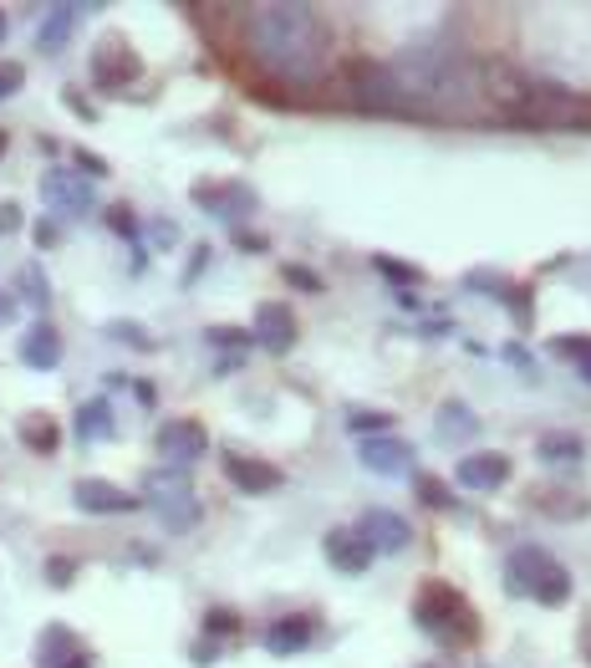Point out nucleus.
<instances>
[{
	"mask_svg": "<svg viewBox=\"0 0 591 668\" xmlns=\"http://www.w3.org/2000/svg\"><path fill=\"white\" fill-rule=\"evenodd\" d=\"M245 41L270 77L296 87L322 82L332 61V31L312 6H255L245 16Z\"/></svg>",
	"mask_w": 591,
	"mask_h": 668,
	"instance_id": "obj_1",
	"label": "nucleus"
},
{
	"mask_svg": "<svg viewBox=\"0 0 591 668\" xmlns=\"http://www.w3.org/2000/svg\"><path fill=\"white\" fill-rule=\"evenodd\" d=\"M398 87L408 92V102H429V108H459L470 98V67L464 57L449 47H413L408 57L393 67Z\"/></svg>",
	"mask_w": 591,
	"mask_h": 668,
	"instance_id": "obj_2",
	"label": "nucleus"
},
{
	"mask_svg": "<svg viewBox=\"0 0 591 668\" xmlns=\"http://www.w3.org/2000/svg\"><path fill=\"white\" fill-rule=\"evenodd\" d=\"M505 587L520 597H535L545 608H561L571 597V571L545 547H515L505 561Z\"/></svg>",
	"mask_w": 591,
	"mask_h": 668,
	"instance_id": "obj_3",
	"label": "nucleus"
},
{
	"mask_svg": "<svg viewBox=\"0 0 591 668\" xmlns=\"http://www.w3.org/2000/svg\"><path fill=\"white\" fill-rule=\"evenodd\" d=\"M144 505H154L158 511V521L169 525L174 536H184V531H194L199 525V495H194V480H189V470H154V474H144Z\"/></svg>",
	"mask_w": 591,
	"mask_h": 668,
	"instance_id": "obj_4",
	"label": "nucleus"
},
{
	"mask_svg": "<svg viewBox=\"0 0 591 668\" xmlns=\"http://www.w3.org/2000/svg\"><path fill=\"white\" fill-rule=\"evenodd\" d=\"M413 622H418L423 632H434L439 644H464L474 632V618H470V608H464V597L449 582L418 587V597H413Z\"/></svg>",
	"mask_w": 591,
	"mask_h": 668,
	"instance_id": "obj_5",
	"label": "nucleus"
},
{
	"mask_svg": "<svg viewBox=\"0 0 591 668\" xmlns=\"http://www.w3.org/2000/svg\"><path fill=\"white\" fill-rule=\"evenodd\" d=\"M347 87H352V98H357V108H363V112H393V118H408V112H413V102H408V92L398 87L393 67L357 61V67L347 72Z\"/></svg>",
	"mask_w": 591,
	"mask_h": 668,
	"instance_id": "obj_6",
	"label": "nucleus"
},
{
	"mask_svg": "<svg viewBox=\"0 0 591 668\" xmlns=\"http://www.w3.org/2000/svg\"><path fill=\"white\" fill-rule=\"evenodd\" d=\"M138 72H144V61L122 37H102L92 47V82L102 92H122L128 82H138Z\"/></svg>",
	"mask_w": 591,
	"mask_h": 668,
	"instance_id": "obj_7",
	"label": "nucleus"
},
{
	"mask_svg": "<svg viewBox=\"0 0 591 668\" xmlns=\"http://www.w3.org/2000/svg\"><path fill=\"white\" fill-rule=\"evenodd\" d=\"M41 199H47L57 215H67V219L92 215V205H97L92 184H87L82 174H72V169H47V174H41Z\"/></svg>",
	"mask_w": 591,
	"mask_h": 668,
	"instance_id": "obj_8",
	"label": "nucleus"
},
{
	"mask_svg": "<svg viewBox=\"0 0 591 668\" xmlns=\"http://www.w3.org/2000/svg\"><path fill=\"white\" fill-rule=\"evenodd\" d=\"M209 450V434L199 419H169V424L158 429V454L169 470H189L194 460H205Z\"/></svg>",
	"mask_w": 591,
	"mask_h": 668,
	"instance_id": "obj_9",
	"label": "nucleus"
},
{
	"mask_svg": "<svg viewBox=\"0 0 591 668\" xmlns=\"http://www.w3.org/2000/svg\"><path fill=\"white\" fill-rule=\"evenodd\" d=\"M194 205L205 209V215L215 219H229V225H240L245 215L255 209V195H250V184H215V179H199L194 184Z\"/></svg>",
	"mask_w": 591,
	"mask_h": 668,
	"instance_id": "obj_10",
	"label": "nucleus"
},
{
	"mask_svg": "<svg viewBox=\"0 0 591 668\" xmlns=\"http://www.w3.org/2000/svg\"><path fill=\"white\" fill-rule=\"evenodd\" d=\"M352 531L373 547V557H377V551H383V557H387V551H403L413 541V525L403 521L398 511H377V505H373V511H363V521L352 525Z\"/></svg>",
	"mask_w": 591,
	"mask_h": 668,
	"instance_id": "obj_11",
	"label": "nucleus"
},
{
	"mask_svg": "<svg viewBox=\"0 0 591 668\" xmlns=\"http://www.w3.org/2000/svg\"><path fill=\"white\" fill-rule=\"evenodd\" d=\"M72 505L77 511H87V515H128V511H138V495L118 490L112 480H77Z\"/></svg>",
	"mask_w": 591,
	"mask_h": 668,
	"instance_id": "obj_12",
	"label": "nucleus"
},
{
	"mask_svg": "<svg viewBox=\"0 0 591 668\" xmlns=\"http://www.w3.org/2000/svg\"><path fill=\"white\" fill-rule=\"evenodd\" d=\"M266 353L286 357L290 347H296V316H290V306L280 302H260V312H255V332H250Z\"/></svg>",
	"mask_w": 591,
	"mask_h": 668,
	"instance_id": "obj_13",
	"label": "nucleus"
},
{
	"mask_svg": "<svg viewBox=\"0 0 591 668\" xmlns=\"http://www.w3.org/2000/svg\"><path fill=\"white\" fill-rule=\"evenodd\" d=\"M484 82V98L495 102V108H510V112H525V98H531V77L505 67V61H490L480 72Z\"/></svg>",
	"mask_w": 591,
	"mask_h": 668,
	"instance_id": "obj_14",
	"label": "nucleus"
},
{
	"mask_svg": "<svg viewBox=\"0 0 591 668\" xmlns=\"http://www.w3.org/2000/svg\"><path fill=\"white\" fill-rule=\"evenodd\" d=\"M225 474L240 495H270V490H280V480H286L276 464L250 460V454H225Z\"/></svg>",
	"mask_w": 591,
	"mask_h": 668,
	"instance_id": "obj_15",
	"label": "nucleus"
},
{
	"mask_svg": "<svg viewBox=\"0 0 591 668\" xmlns=\"http://www.w3.org/2000/svg\"><path fill=\"white\" fill-rule=\"evenodd\" d=\"M454 480L464 490H474V495H490V490H500L510 480V460L505 454H464L454 464Z\"/></svg>",
	"mask_w": 591,
	"mask_h": 668,
	"instance_id": "obj_16",
	"label": "nucleus"
},
{
	"mask_svg": "<svg viewBox=\"0 0 591 668\" xmlns=\"http://www.w3.org/2000/svg\"><path fill=\"white\" fill-rule=\"evenodd\" d=\"M322 551H326V561H332L342 577H363V571L373 567V547H367L352 525H347V531H342V525H337V531H326Z\"/></svg>",
	"mask_w": 591,
	"mask_h": 668,
	"instance_id": "obj_17",
	"label": "nucleus"
},
{
	"mask_svg": "<svg viewBox=\"0 0 591 668\" xmlns=\"http://www.w3.org/2000/svg\"><path fill=\"white\" fill-rule=\"evenodd\" d=\"M357 460L367 464L373 474H403L413 464V450L403 444V439H393V434H367V439H357Z\"/></svg>",
	"mask_w": 591,
	"mask_h": 668,
	"instance_id": "obj_18",
	"label": "nucleus"
},
{
	"mask_svg": "<svg viewBox=\"0 0 591 668\" xmlns=\"http://www.w3.org/2000/svg\"><path fill=\"white\" fill-rule=\"evenodd\" d=\"M21 363L37 367V373H51V367L61 363V337L51 322H37V327L21 337Z\"/></svg>",
	"mask_w": 591,
	"mask_h": 668,
	"instance_id": "obj_19",
	"label": "nucleus"
},
{
	"mask_svg": "<svg viewBox=\"0 0 591 668\" xmlns=\"http://www.w3.org/2000/svg\"><path fill=\"white\" fill-rule=\"evenodd\" d=\"M434 434H439V444H459V439H474V434H480V413H474L464 399L439 403Z\"/></svg>",
	"mask_w": 591,
	"mask_h": 668,
	"instance_id": "obj_20",
	"label": "nucleus"
},
{
	"mask_svg": "<svg viewBox=\"0 0 591 668\" xmlns=\"http://www.w3.org/2000/svg\"><path fill=\"white\" fill-rule=\"evenodd\" d=\"M77 654H82V648H77V632L67 628V622H47V628H41V638H37V664L41 668L72 664Z\"/></svg>",
	"mask_w": 591,
	"mask_h": 668,
	"instance_id": "obj_21",
	"label": "nucleus"
},
{
	"mask_svg": "<svg viewBox=\"0 0 591 668\" xmlns=\"http://www.w3.org/2000/svg\"><path fill=\"white\" fill-rule=\"evenodd\" d=\"M77 21H82V6H51V11L41 16L37 51H61V47H67V41H72Z\"/></svg>",
	"mask_w": 591,
	"mask_h": 668,
	"instance_id": "obj_22",
	"label": "nucleus"
},
{
	"mask_svg": "<svg viewBox=\"0 0 591 668\" xmlns=\"http://www.w3.org/2000/svg\"><path fill=\"white\" fill-rule=\"evenodd\" d=\"M312 618H280L266 628V648L276 658H290V654H302V648H312Z\"/></svg>",
	"mask_w": 591,
	"mask_h": 668,
	"instance_id": "obj_23",
	"label": "nucleus"
},
{
	"mask_svg": "<svg viewBox=\"0 0 591 668\" xmlns=\"http://www.w3.org/2000/svg\"><path fill=\"white\" fill-rule=\"evenodd\" d=\"M16 434H21V444L31 454H57V444H61V424L51 413H26L21 424H16Z\"/></svg>",
	"mask_w": 591,
	"mask_h": 668,
	"instance_id": "obj_24",
	"label": "nucleus"
},
{
	"mask_svg": "<svg viewBox=\"0 0 591 668\" xmlns=\"http://www.w3.org/2000/svg\"><path fill=\"white\" fill-rule=\"evenodd\" d=\"M77 439H87V444L112 439V403L108 399H87L82 409H77Z\"/></svg>",
	"mask_w": 591,
	"mask_h": 668,
	"instance_id": "obj_25",
	"label": "nucleus"
},
{
	"mask_svg": "<svg viewBox=\"0 0 591 668\" xmlns=\"http://www.w3.org/2000/svg\"><path fill=\"white\" fill-rule=\"evenodd\" d=\"M535 454L545 464H577L581 460V439L577 434H541L535 439Z\"/></svg>",
	"mask_w": 591,
	"mask_h": 668,
	"instance_id": "obj_26",
	"label": "nucleus"
},
{
	"mask_svg": "<svg viewBox=\"0 0 591 668\" xmlns=\"http://www.w3.org/2000/svg\"><path fill=\"white\" fill-rule=\"evenodd\" d=\"M16 292H21V302L37 306V312H47V306H51V286H47V276H41V266H21V271H16Z\"/></svg>",
	"mask_w": 591,
	"mask_h": 668,
	"instance_id": "obj_27",
	"label": "nucleus"
},
{
	"mask_svg": "<svg viewBox=\"0 0 591 668\" xmlns=\"http://www.w3.org/2000/svg\"><path fill=\"white\" fill-rule=\"evenodd\" d=\"M413 490H418V500L429 505V511H454V490H449L439 474H418V485Z\"/></svg>",
	"mask_w": 591,
	"mask_h": 668,
	"instance_id": "obj_28",
	"label": "nucleus"
},
{
	"mask_svg": "<svg viewBox=\"0 0 591 668\" xmlns=\"http://www.w3.org/2000/svg\"><path fill=\"white\" fill-rule=\"evenodd\" d=\"M373 271L377 276H387L393 286H413V281L423 276L418 266H408V261H398V256H373Z\"/></svg>",
	"mask_w": 591,
	"mask_h": 668,
	"instance_id": "obj_29",
	"label": "nucleus"
},
{
	"mask_svg": "<svg viewBox=\"0 0 591 668\" xmlns=\"http://www.w3.org/2000/svg\"><path fill=\"white\" fill-rule=\"evenodd\" d=\"M205 342H209V347H229V353H245V347H255V337L245 327H209Z\"/></svg>",
	"mask_w": 591,
	"mask_h": 668,
	"instance_id": "obj_30",
	"label": "nucleus"
},
{
	"mask_svg": "<svg viewBox=\"0 0 591 668\" xmlns=\"http://www.w3.org/2000/svg\"><path fill=\"white\" fill-rule=\"evenodd\" d=\"M347 424H352V434H393V419L387 413H347Z\"/></svg>",
	"mask_w": 591,
	"mask_h": 668,
	"instance_id": "obj_31",
	"label": "nucleus"
},
{
	"mask_svg": "<svg viewBox=\"0 0 591 668\" xmlns=\"http://www.w3.org/2000/svg\"><path fill=\"white\" fill-rule=\"evenodd\" d=\"M108 230L122 235V240H138V215H134L128 205H112V209H108Z\"/></svg>",
	"mask_w": 591,
	"mask_h": 668,
	"instance_id": "obj_32",
	"label": "nucleus"
},
{
	"mask_svg": "<svg viewBox=\"0 0 591 668\" xmlns=\"http://www.w3.org/2000/svg\"><path fill=\"white\" fill-rule=\"evenodd\" d=\"M551 353H571L581 363V357H591V337H581V332H561V337H551Z\"/></svg>",
	"mask_w": 591,
	"mask_h": 668,
	"instance_id": "obj_33",
	"label": "nucleus"
},
{
	"mask_svg": "<svg viewBox=\"0 0 591 668\" xmlns=\"http://www.w3.org/2000/svg\"><path fill=\"white\" fill-rule=\"evenodd\" d=\"M21 87H26V72H21V67H16V61H0V102L16 98Z\"/></svg>",
	"mask_w": 591,
	"mask_h": 668,
	"instance_id": "obj_34",
	"label": "nucleus"
},
{
	"mask_svg": "<svg viewBox=\"0 0 591 668\" xmlns=\"http://www.w3.org/2000/svg\"><path fill=\"white\" fill-rule=\"evenodd\" d=\"M72 577H77V561L72 557H51L47 561V582L51 587H72Z\"/></svg>",
	"mask_w": 591,
	"mask_h": 668,
	"instance_id": "obj_35",
	"label": "nucleus"
},
{
	"mask_svg": "<svg viewBox=\"0 0 591 668\" xmlns=\"http://www.w3.org/2000/svg\"><path fill=\"white\" fill-rule=\"evenodd\" d=\"M108 337L128 342V347H154V337H148L144 327H128V322H112V327H108Z\"/></svg>",
	"mask_w": 591,
	"mask_h": 668,
	"instance_id": "obj_36",
	"label": "nucleus"
},
{
	"mask_svg": "<svg viewBox=\"0 0 591 668\" xmlns=\"http://www.w3.org/2000/svg\"><path fill=\"white\" fill-rule=\"evenodd\" d=\"M280 276H286L296 292H322V276H316V271H306V266H286Z\"/></svg>",
	"mask_w": 591,
	"mask_h": 668,
	"instance_id": "obj_37",
	"label": "nucleus"
},
{
	"mask_svg": "<svg viewBox=\"0 0 591 668\" xmlns=\"http://www.w3.org/2000/svg\"><path fill=\"white\" fill-rule=\"evenodd\" d=\"M77 169L82 174H92V179H108V164L92 154V148H77Z\"/></svg>",
	"mask_w": 591,
	"mask_h": 668,
	"instance_id": "obj_38",
	"label": "nucleus"
},
{
	"mask_svg": "<svg viewBox=\"0 0 591 668\" xmlns=\"http://www.w3.org/2000/svg\"><path fill=\"white\" fill-rule=\"evenodd\" d=\"M31 240H37L41 250H51V245L61 240V235H57V219H37V230H31Z\"/></svg>",
	"mask_w": 591,
	"mask_h": 668,
	"instance_id": "obj_39",
	"label": "nucleus"
},
{
	"mask_svg": "<svg viewBox=\"0 0 591 668\" xmlns=\"http://www.w3.org/2000/svg\"><path fill=\"white\" fill-rule=\"evenodd\" d=\"M205 628L209 632H235V628H240V618H235V612H209V618H205Z\"/></svg>",
	"mask_w": 591,
	"mask_h": 668,
	"instance_id": "obj_40",
	"label": "nucleus"
},
{
	"mask_svg": "<svg viewBox=\"0 0 591 668\" xmlns=\"http://www.w3.org/2000/svg\"><path fill=\"white\" fill-rule=\"evenodd\" d=\"M21 230V205H0V235Z\"/></svg>",
	"mask_w": 591,
	"mask_h": 668,
	"instance_id": "obj_41",
	"label": "nucleus"
},
{
	"mask_svg": "<svg viewBox=\"0 0 591 668\" xmlns=\"http://www.w3.org/2000/svg\"><path fill=\"white\" fill-rule=\"evenodd\" d=\"M235 245H240V250H266V235H255V230H235Z\"/></svg>",
	"mask_w": 591,
	"mask_h": 668,
	"instance_id": "obj_42",
	"label": "nucleus"
},
{
	"mask_svg": "<svg viewBox=\"0 0 591 668\" xmlns=\"http://www.w3.org/2000/svg\"><path fill=\"white\" fill-rule=\"evenodd\" d=\"M194 664H199V668H205V664H215V658H219V644H215V638H205V644H199V648H194Z\"/></svg>",
	"mask_w": 591,
	"mask_h": 668,
	"instance_id": "obj_43",
	"label": "nucleus"
},
{
	"mask_svg": "<svg viewBox=\"0 0 591 668\" xmlns=\"http://www.w3.org/2000/svg\"><path fill=\"white\" fill-rule=\"evenodd\" d=\"M174 240H179V230H174L169 219H158V225H154V245H164V250H169Z\"/></svg>",
	"mask_w": 591,
	"mask_h": 668,
	"instance_id": "obj_44",
	"label": "nucleus"
},
{
	"mask_svg": "<svg viewBox=\"0 0 591 668\" xmlns=\"http://www.w3.org/2000/svg\"><path fill=\"white\" fill-rule=\"evenodd\" d=\"M67 102H72V108H77V118H87V122L97 118V112H92V102H87L82 92H77V87H67Z\"/></svg>",
	"mask_w": 591,
	"mask_h": 668,
	"instance_id": "obj_45",
	"label": "nucleus"
},
{
	"mask_svg": "<svg viewBox=\"0 0 591 668\" xmlns=\"http://www.w3.org/2000/svg\"><path fill=\"white\" fill-rule=\"evenodd\" d=\"M134 393H138V403H144V409H154V383H148V377H134Z\"/></svg>",
	"mask_w": 591,
	"mask_h": 668,
	"instance_id": "obj_46",
	"label": "nucleus"
},
{
	"mask_svg": "<svg viewBox=\"0 0 591 668\" xmlns=\"http://www.w3.org/2000/svg\"><path fill=\"white\" fill-rule=\"evenodd\" d=\"M6 322H16V296L11 292H0V327H6Z\"/></svg>",
	"mask_w": 591,
	"mask_h": 668,
	"instance_id": "obj_47",
	"label": "nucleus"
},
{
	"mask_svg": "<svg viewBox=\"0 0 591 668\" xmlns=\"http://www.w3.org/2000/svg\"><path fill=\"white\" fill-rule=\"evenodd\" d=\"M209 266V250H194V261H189V276H184V281H194V276H199V271H205Z\"/></svg>",
	"mask_w": 591,
	"mask_h": 668,
	"instance_id": "obj_48",
	"label": "nucleus"
},
{
	"mask_svg": "<svg viewBox=\"0 0 591 668\" xmlns=\"http://www.w3.org/2000/svg\"><path fill=\"white\" fill-rule=\"evenodd\" d=\"M61 668H92V658H87V654H77L72 664H61Z\"/></svg>",
	"mask_w": 591,
	"mask_h": 668,
	"instance_id": "obj_49",
	"label": "nucleus"
},
{
	"mask_svg": "<svg viewBox=\"0 0 591 668\" xmlns=\"http://www.w3.org/2000/svg\"><path fill=\"white\" fill-rule=\"evenodd\" d=\"M577 373H581V377H587V383H591V357H581V363H577Z\"/></svg>",
	"mask_w": 591,
	"mask_h": 668,
	"instance_id": "obj_50",
	"label": "nucleus"
},
{
	"mask_svg": "<svg viewBox=\"0 0 591 668\" xmlns=\"http://www.w3.org/2000/svg\"><path fill=\"white\" fill-rule=\"evenodd\" d=\"M11 37V21H6V11H0V41Z\"/></svg>",
	"mask_w": 591,
	"mask_h": 668,
	"instance_id": "obj_51",
	"label": "nucleus"
},
{
	"mask_svg": "<svg viewBox=\"0 0 591 668\" xmlns=\"http://www.w3.org/2000/svg\"><path fill=\"white\" fill-rule=\"evenodd\" d=\"M6 148H11V134H6V128H0V158H6Z\"/></svg>",
	"mask_w": 591,
	"mask_h": 668,
	"instance_id": "obj_52",
	"label": "nucleus"
},
{
	"mask_svg": "<svg viewBox=\"0 0 591 668\" xmlns=\"http://www.w3.org/2000/svg\"><path fill=\"white\" fill-rule=\"evenodd\" d=\"M429 668H434V664H429Z\"/></svg>",
	"mask_w": 591,
	"mask_h": 668,
	"instance_id": "obj_53",
	"label": "nucleus"
}]
</instances>
